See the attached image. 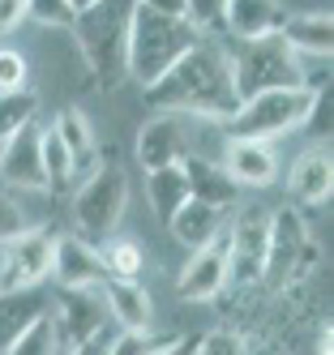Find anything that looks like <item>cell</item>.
Here are the masks:
<instances>
[{"mask_svg": "<svg viewBox=\"0 0 334 355\" xmlns=\"http://www.w3.org/2000/svg\"><path fill=\"white\" fill-rule=\"evenodd\" d=\"M146 107L167 116H197V120H227L236 112V82H231V52L210 39H197L163 78L142 86Z\"/></svg>", "mask_w": 334, "mask_h": 355, "instance_id": "obj_1", "label": "cell"}, {"mask_svg": "<svg viewBox=\"0 0 334 355\" xmlns=\"http://www.w3.org/2000/svg\"><path fill=\"white\" fill-rule=\"evenodd\" d=\"M201 35L189 26L185 17H167L150 5H133V21H128V43H124V78L137 86H150L189 52Z\"/></svg>", "mask_w": 334, "mask_h": 355, "instance_id": "obj_2", "label": "cell"}, {"mask_svg": "<svg viewBox=\"0 0 334 355\" xmlns=\"http://www.w3.org/2000/svg\"><path fill=\"white\" fill-rule=\"evenodd\" d=\"M133 5L137 0H99V5H90L73 17L69 35L77 39V47H82V56L94 69L103 90L120 86V78H124V43H128Z\"/></svg>", "mask_w": 334, "mask_h": 355, "instance_id": "obj_3", "label": "cell"}, {"mask_svg": "<svg viewBox=\"0 0 334 355\" xmlns=\"http://www.w3.org/2000/svg\"><path fill=\"white\" fill-rule=\"evenodd\" d=\"M317 86H296V90H262L253 98H240L236 112L223 120V133L236 141H274L292 129H304V116L313 107Z\"/></svg>", "mask_w": 334, "mask_h": 355, "instance_id": "obj_4", "label": "cell"}, {"mask_svg": "<svg viewBox=\"0 0 334 355\" xmlns=\"http://www.w3.org/2000/svg\"><path fill=\"white\" fill-rule=\"evenodd\" d=\"M231 82L236 98H253L262 90H296L304 86V64L283 43V35H262L240 43V52L231 56Z\"/></svg>", "mask_w": 334, "mask_h": 355, "instance_id": "obj_5", "label": "cell"}, {"mask_svg": "<svg viewBox=\"0 0 334 355\" xmlns=\"http://www.w3.org/2000/svg\"><path fill=\"white\" fill-rule=\"evenodd\" d=\"M124 206H128V180L116 163H94V171H86L82 189L73 197V223L82 240L90 244H103L112 240V232L124 218Z\"/></svg>", "mask_w": 334, "mask_h": 355, "instance_id": "obj_6", "label": "cell"}, {"mask_svg": "<svg viewBox=\"0 0 334 355\" xmlns=\"http://www.w3.org/2000/svg\"><path fill=\"white\" fill-rule=\"evenodd\" d=\"M317 266V244L308 240V227L296 210H274L270 214V244H266V274L270 283L304 278Z\"/></svg>", "mask_w": 334, "mask_h": 355, "instance_id": "obj_7", "label": "cell"}, {"mask_svg": "<svg viewBox=\"0 0 334 355\" xmlns=\"http://www.w3.org/2000/svg\"><path fill=\"white\" fill-rule=\"evenodd\" d=\"M47 317H51V329H56V351H73L90 343L99 329H108V309H103V295L99 287H69V291H56L47 304Z\"/></svg>", "mask_w": 334, "mask_h": 355, "instance_id": "obj_8", "label": "cell"}, {"mask_svg": "<svg viewBox=\"0 0 334 355\" xmlns=\"http://www.w3.org/2000/svg\"><path fill=\"white\" fill-rule=\"evenodd\" d=\"M266 244H270V214L244 210L227 232V283H240V287L262 283Z\"/></svg>", "mask_w": 334, "mask_h": 355, "instance_id": "obj_9", "label": "cell"}, {"mask_svg": "<svg viewBox=\"0 0 334 355\" xmlns=\"http://www.w3.org/2000/svg\"><path fill=\"white\" fill-rule=\"evenodd\" d=\"M51 252H56V232L31 227L13 244H5V270H0V291L17 287H43L51 278Z\"/></svg>", "mask_w": 334, "mask_h": 355, "instance_id": "obj_10", "label": "cell"}, {"mask_svg": "<svg viewBox=\"0 0 334 355\" xmlns=\"http://www.w3.org/2000/svg\"><path fill=\"white\" fill-rule=\"evenodd\" d=\"M223 287H227V232H219L215 244L193 248V257L176 278V295L201 304V300H215Z\"/></svg>", "mask_w": 334, "mask_h": 355, "instance_id": "obj_11", "label": "cell"}, {"mask_svg": "<svg viewBox=\"0 0 334 355\" xmlns=\"http://www.w3.org/2000/svg\"><path fill=\"white\" fill-rule=\"evenodd\" d=\"M35 120L9 141H0V180L9 189H47V171H43V146H39Z\"/></svg>", "mask_w": 334, "mask_h": 355, "instance_id": "obj_12", "label": "cell"}, {"mask_svg": "<svg viewBox=\"0 0 334 355\" xmlns=\"http://www.w3.org/2000/svg\"><path fill=\"white\" fill-rule=\"evenodd\" d=\"M51 278H56V291H69V287H103V283H108V270H103L99 248L90 240H82V236H56Z\"/></svg>", "mask_w": 334, "mask_h": 355, "instance_id": "obj_13", "label": "cell"}, {"mask_svg": "<svg viewBox=\"0 0 334 355\" xmlns=\"http://www.w3.org/2000/svg\"><path fill=\"white\" fill-rule=\"evenodd\" d=\"M103 295V309H108V321L124 334H146L150 329V291L137 283V278H108V283L99 287Z\"/></svg>", "mask_w": 334, "mask_h": 355, "instance_id": "obj_14", "label": "cell"}, {"mask_svg": "<svg viewBox=\"0 0 334 355\" xmlns=\"http://www.w3.org/2000/svg\"><path fill=\"white\" fill-rule=\"evenodd\" d=\"M185 155H189V137H185L180 116H154V120L142 124V133H137V163L146 171L185 163Z\"/></svg>", "mask_w": 334, "mask_h": 355, "instance_id": "obj_15", "label": "cell"}, {"mask_svg": "<svg viewBox=\"0 0 334 355\" xmlns=\"http://www.w3.org/2000/svg\"><path fill=\"white\" fill-rule=\"evenodd\" d=\"M223 171L236 180V189H266L278 175V159L270 141H236L227 137V159Z\"/></svg>", "mask_w": 334, "mask_h": 355, "instance_id": "obj_16", "label": "cell"}, {"mask_svg": "<svg viewBox=\"0 0 334 355\" xmlns=\"http://www.w3.org/2000/svg\"><path fill=\"white\" fill-rule=\"evenodd\" d=\"M283 13L278 0H223V26L231 39H262V35H278L283 26Z\"/></svg>", "mask_w": 334, "mask_h": 355, "instance_id": "obj_17", "label": "cell"}, {"mask_svg": "<svg viewBox=\"0 0 334 355\" xmlns=\"http://www.w3.org/2000/svg\"><path fill=\"white\" fill-rule=\"evenodd\" d=\"M330 189H334V159H330V150L313 146L308 155L296 159L287 175V193L304 201V206H322V201H330Z\"/></svg>", "mask_w": 334, "mask_h": 355, "instance_id": "obj_18", "label": "cell"}, {"mask_svg": "<svg viewBox=\"0 0 334 355\" xmlns=\"http://www.w3.org/2000/svg\"><path fill=\"white\" fill-rule=\"evenodd\" d=\"M51 295L43 287H17V291H0V351H5L26 325H35L47 317Z\"/></svg>", "mask_w": 334, "mask_h": 355, "instance_id": "obj_19", "label": "cell"}, {"mask_svg": "<svg viewBox=\"0 0 334 355\" xmlns=\"http://www.w3.org/2000/svg\"><path fill=\"white\" fill-rule=\"evenodd\" d=\"M278 35L296 56H330L334 52V21H330L326 9L300 13V17H283Z\"/></svg>", "mask_w": 334, "mask_h": 355, "instance_id": "obj_20", "label": "cell"}, {"mask_svg": "<svg viewBox=\"0 0 334 355\" xmlns=\"http://www.w3.org/2000/svg\"><path fill=\"white\" fill-rule=\"evenodd\" d=\"M185 180H189V197H197V201H206V206H215V210H223V206H231L236 201V180L223 171V163H210V159H197V155H185Z\"/></svg>", "mask_w": 334, "mask_h": 355, "instance_id": "obj_21", "label": "cell"}, {"mask_svg": "<svg viewBox=\"0 0 334 355\" xmlns=\"http://www.w3.org/2000/svg\"><path fill=\"white\" fill-rule=\"evenodd\" d=\"M167 227H172V236L185 248H206V244H215V236L223 232V214L215 206H206V201L189 197L185 206L167 218Z\"/></svg>", "mask_w": 334, "mask_h": 355, "instance_id": "obj_22", "label": "cell"}, {"mask_svg": "<svg viewBox=\"0 0 334 355\" xmlns=\"http://www.w3.org/2000/svg\"><path fill=\"white\" fill-rule=\"evenodd\" d=\"M51 129H56V137L65 141V150H69V159H73V171H77V175L94 171V163H99V146H94L90 120H86L82 112H77V107H65Z\"/></svg>", "mask_w": 334, "mask_h": 355, "instance_id": "obj_23", "label": "cell"}, {"mask_svg": "<svg viewBox=\"0 0 334 355\" xmlns=\"http://www.w3.org/2000/svg\"><path fill=\"white\" fill-rule=\"evenodd\" d=\"M146 197H150V206L154 214H159L163 223L189 201V180H185V167L172 163V167H154L146 171Z\"/></svg>", "mask_w": 334, "mask_h": 355, "instance_id": "obj_24", "label": "cell"}, {"mask_svg": "<svg viewBox=\"0 0 334 355\" xmlns=\"http://www.w3.org/2000/svg\"><path fill=\"white\" fill-rule=\"evenodd\" d=\"M99 248V261L108 270V278H142L146 270V252L137 240H103Z\"/></svg>", "mask_w": 334, "mask_h": 355, "instance_id": "obj_25", "label": "cell"}, {"mask_svg": "<svg viewBox=\"0 0 334 355\" xmlns=\"http://www.w3.org/2000/svg\"><path fill=\"white\" fill-rule=\"evenodd\" d=\"M39 112V94L31 86L22 90H0V141H9L13 133H22Z\"/></svg>", "mask_w": 334, "mask_h": 355, "instance_id": "obj_26", "label": "cell"}, {"mask_svg": "<svg viewBox=\"0 0 334 355\" xmlns=\"http://www.w3.org/2000/svg\"><path fill=\"white\" fill-rule=\"evenodd\" d=\"M39 146H43V171H47V189L51 193H60V189H69V180H73V159H69V150H65V141L56 137V129H47L39 133Z\"/></svg>", "mask_w": 334, "mask_h": 355, "instance_id": "obj_27", "label": "cell"}, {"mask_svg": "<svg viewBox=\"0 0 334 355\" xmlns=\"http://www.w3.org/2000/svg\"><path fill=\"white\" fill-rule=\"evenodd\" d=\"M0 355H56V329H51V317H39L35 325H26Z\"/></svg>", "mask_w": 334, "mask_h": 355, "instance_id": "obj_28", "label": "cell"}, {"mask_svg": "<svg viewBox=\"0 0 334 355\" xmlns=\"http://www.w3.org/2000/svg\"><path fill=\"white\" fill-rule=\"evenodd\" d=\"M26 17H35L39 26H51V31H73V9L69 0H26Z\"/></svg>", "mask_w": 334, "mask_h": 355, "instance_id": "obj_29", "label": "cell"}, {"mask_svg": "<svg viewBox=\"0 0 334 355\" xmlns=\"http://www.w3.org/2000/svg\"><path fill=\"white\" fill-rule=\"evenodd\" d=\"M197 355H249V347L231 329H210V334L197 338Z\"/></svg>", "mask_w": 334, "mask_h": 355, "instance_id": "obj_30", "label": "cell"}, {"mask_svg": "<svg viewBox=\"0 0 334 355\" xmlns=\"http://www.w3.org/2000/svg\"><path fill=\"white\" fill-rule=\"evenodd\" d=\"M26 78H31V64H26V56L13 52V47H0V90H22Z\"/></svg>", "mask_w": 334, "mask_h": 355, "instance_id": "obj_31", "label": "cell"}, {"mask_svg": "<svg viewBox=\"0 0 334 355\" xmlns=\"http://www.w3.org/2000/svg\"><path fill=\"white\" fill-rule=\"evenodd\" d=\"M185 21H189V26H193L197 35H206V31L223 26V0H189Z\"/></svg>", "mask_w": 334, "mask_h": 355, "instance_id": "obj_32", "label": "cell"}, {"mask_svg": "<svg viewBox=\"0 0 334 355\" xmlns=\"http://www.w3.org/2000/svg\"><path fill=\"white\" fill-rule=\"evenodd\" d=\"M22 232H31V223H26L22 206H17L13 197H5V193H0V248H5V244H13Z\"/></svg>", "mask_w": 334, "mask_h": 355, "instance_id": "obj_33", "label": "cell"}, {"mask_svg": "<svg viewBox=\"0 0 334 355\" xmlns=\"http://www.w3.org/2000/svg\"><path fill=\"white\" fill-rule=\"evenodd\" d=\"M159 343H163V338H150V334H124V329H116V338H112L108 355H150Z\"/></svg>", "mask_w": 334, "mask_h": 355, "instance_id": "obj_34", "label": "cell"}, {"mask_svg": "<svg viewBox=\"0 0 334 355\" xmlns=\"http://www.w3.org/2000/svg\"><path fill=\"white\" fill-rule=\"evenodd\" d=\"M26 21V0H0V35H13Z\"/></svg>", "mask_w": 334, "mask_h": 355, "instance_id": "obj_35", "label": "cell"}, {"mask_svg": "<svg viewBox=\"0 0 334 355\" xmlns=\"http://www.w3.org/2000/svg\"><path fill=\"white\" fill-rule=\"evenodd\" d=\"M112 338H116V325H108V329H99V334H94L90 343H82V347H73V351H65V355H108Z\"/></svg>", "mask_w": 334, "mask_h": 355, "instance_id": "obj_36", "label": "cell"}, {"mask_svg": "<svg viewBox=\"0 0 334 355\" xmlns=\"http://www.w3.org/2000/svg\"><path fill=\"white\" fill-rule=\"evenodd\" d=\"M150 355H197V343L193 338H163Z\"/></svg>", "mask_w": 334, "mask_h": 355, "instance_id": "obj_37", "label": "cell"}, {"mask_svg": "<svg viewBox=\"0 0 334 355\" xmlns=\"http://www.w3.org/2000/svg\"><path fill=\"white\" fill-rule=\"evenodd\" d=\"M142 5H150V9H159V13H167V17H185V9H189V0H142Z\"/></svg>", "mask_w": 334, "mask_h": 355, "instance_id": "obj_38", "label": "cell"}, {"mask_svg": "<svg viewBox=\"0 0 334 355\" xmlns=\"http://www.w3.org/2000/svg\"><path fill=\"white\" fill-rule=\"evenodd\" d=\"M317 347H322V355H334V334H330V329H322V343Z\"/></svg>", "mask_w": 334, "mask_h": 355, "instance_id": "obj_39", "label": "cell"}, {"mask_svg": "<svg viewBox=\"0 0 334 355\" xmlns=\"http://www.w3.org/2000/svg\"><path fill=\"white\" fill-rule=\"evenodd\" d=\"M90 5H99V0H69V9H73V13H82V9H90Z\"/></svg>", "mask_w": 334, "mask_h": 355, "instance_id": "obj_40", "label": "cell"}, {"mask_svg": "<svg viewBox=\"0 0 334 355\" xmlns=\"http://www.w3.org/2000/svg\"><path fill=\"white\" fill-rule=\"evenodd\" d=\"M0 270H5V248H0Z\"/></svg>", "mask_w": 334, "mask_h": 355, "instance_id": "obj_41", "label": "cell"}]
</instances>
